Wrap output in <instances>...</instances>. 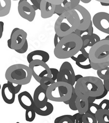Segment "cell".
<instances>
[{"label":"cell","instance_id":"obj_7","mask_svg":"<svg viewBox=\"0 0 109 123\" xmlns=\"http://www.w3.org/2000/svg\"><path fill=\"white\" fill-rule=\"evenodd\" d=\"M69 12L77 21L78 30H85L89 27L90 22L92 21L91 16L88 10L83 6L79 5Z\"/></svg>","mask_w":109,"mask_h":123},{"label":"cell","instance_id":"obj_38","mask_svg":"<svg viewBox=\"0 0 109 123\" xmlns=\"http://www.w3.org/2000/svg\"><path fill=\"white\" fill-rule=\"evenodd\" d=\"M83 114H80L79 112L74 114L73 116L75 119V123H83Z\"/></svg>","mask_w":109,"mask_h":123},{"label":"cell","instance_id":"obj_13","mask_svg":"<svg viewBox=\"0 0 109 123\" xmlns=\"http://www.w3.org/2000/svg\"><path fill=\"white\" fill-rule=\"evenodd\" d=\"M1 95L3 101L6 104H13L15 101L16 95L14 88V83L7 81V83L3 84L1 89Z\"/></svg>","mask_w":109,"mask_h":123},{"label":"cell","instance_id":"obj_49","mask_svg":"<svg viewBox=\"0 0 109 123\" xmlns=\"http://www.w3.org/2000/svg\"><path fill=\"white\" fill-rule=\"evenodd\" d=\"M101 5L103 6H105V7H108L109 6V3H100Z\"/></svg>","mask_w":109,"mask_h":123},{"label":"cell","instance_id":"obj_22","mask_svg":"<svg viewBox=\"0 0 109 123\" xmlns=\"http://www.w3.org/2000/svg\"><path fill=\"white\" fill-rule=\"evenodd\" d=\"M96 71L98 77L102 80L104 87L109 92V67Z\"/></svg>","mask_w":109,"mask_h":123},{"label":"cell","instance_id":"obj_26","mask_svg":"<svg viewBox=\"0 0 109 123\" xmlns=\"http://www.w3.org/2000/svg\"><path fill=\"white\" fill-rule=\"evenodd\" d=\"M54 123H75V119L73 115H62L55 119Z\"/></svg>","mask_w":109,"mask_h":123},{"label":"cell","instance_id":"obj_11","mask_svg":"<svg viewBox=\"0 0 109 123\" xmlns=\"http://www.w3.org/2000/svg\"><path fill=\"white\" fill-rule=\"evenodd\" d=\"M93 24L96 28L109 35V14L106 12H98L93 16Z\"/></svg>","mask_w":109,"mask_h":123},{"label":"cell","instance_id":"obj_32","mask_svg":"<svg viewBox=\"0 0 109 123\" xmlns=\"http://www.w3.org/2000/svg\"><path fill=\"white\" fill-rule=\"evenodd\" d=\"M99 110H100L99 105L94 102V103L89 104V105H88V108L86 113H88L96 117V113Z\"/></svg>","mask_w":109,"mask_h":123},{"label":"cell","instance_id":"obj_20","mask_svg":"<svg viewBox=\"0 0 109 123\" xmlns=\"http://www.w3.org/2000/svg\"><path fill=\"white\" fill-rule=\"evenodd\" d=\"M34 110L36 114L40 116H48L52 113L53 111V105L51 102H48L44 107L42 108H38L36 106H34Z\"/></svg>","mask_w":109,"mask_h":123},{"label":"cell","instance_id":"obj_10","mask_svg":"<svg viewBox=\"0 0 109 123\" xmlns=\"http://www.w3.org/2000/svg\"><path fill=\"white\" fill-rule=\"evenodd\" d=\"M75 75L71 64L69 62H64L59 69L56 82H63L74 86L76 83Z\"/></svg>","mask_w":109,"mask_h":123},{"label":"cell","instance_id":"obj_48","mask_svg":"<svg viewBox=\"0 0 109 123\" xmlns=\"http://www.w3.org/2000/svg\"><path fill=\"white\" fill-rule=\"evenodd\" d=\"M92 0H80V1L84 3H89L91 2Z\"/></svg>","mask_w":109,"mask_h":123},{"label":"cell","instance_id":"obj_44","mask_svg":"<svg viewBox=\"0 0 109 123\" xmlns=\"http://www.w3.org/2000/svg\"><path fill=\"white\" fill-rule=\"evenodd\" d=\"M21 88H22V85H16V86H15L14 84V89H15L16 94L19 93L20 90H21Z\"/></svg>","mask_w":109,"mask_h":123},{"label":"cell","instance_id":"obj_17","mask_svg":"<svg viewBox=\"0 0 109 123\" xmlns=\"http://www.w3.org/2000/svg\"><path fill=\"white\" fill-rule=\"evenodd\" d=\"M56 6L42 0L40 3V11L41 17L43 19L50 18L55 13Z\"/></svg>","mask_w":109,"mask_h":123},{"label":"cell","instance_id":"obj_15","mask_svg":"<svg viewBox=\"0 0 109 123\" xmlns=\"http://www.w3.org/2000/svg\"><path fill=\"white\" fill-rule=\"evenodd\" d=\"M80 2V0H64L61 4L56 6L55 13L59 16L65 12L71 11L79 5Z\"/></svg>","mask_w":109,"mask_h":123},{"label":"cell","instance_id":"obj_52","mask_svg":"<svg viewBox=\"0 0 109 123\" xmlns=\"http://www.w3.org/2000/svg\"><path fill=\"white\" fill-rule=\"evenodd\" d=\"M13 1H20V0H13Z\"/></svg>","mask_w":109,"mask_h":123},{"label":"cell","instance_id":"obj_41","mask_svg":"<svg viewBox=\"0 0 109 123\" xmlns=\"http://www.w3.org/2000/svg\"><path fill=\"white\" fill-rule=\"evenodd\" d=\"M47 2H48L49 3H51L55 5H58L59 4H61L64 0H45Z\"/></svg>","mask_w":109,"mask_h":123},{"label":"cell","instance_id":"obj_8","mask_svg":"<svg viewBox=\"0 0 109 123\" xmlns=\"http://www.w3.org/2000/svg\"><path fill=\"white\" fill-rule=\"evenodd\" d=\"M28 67L32 70V76L36 81L39 83L40 80L44 77H52L50 68L44 62L41 61H33L29 63Z\"/></svg>","mask_w":109,"mask_h":123},{"label":"cell","instance_id":"obj_29","mask_svg":"<svg viewBox=\"0 0 109 123\" xmlns=\"http://www.w3.org/2000/svg\"><path fill=\"white\" fill-rule=\"evenodd\" d=\"M77 98V94L75 93V88L73 87V92H72L71 99L69 100V107L72 111H77V106H76V100Z\"/></svg>","mask_w":109,"mask_h":123},{"label":"cell","instance_id":"obj_28","mask_svg":"<svg viewBox=\"0 0 109 123\" xmlns=\"http://www.w3.org/2000/svg\"><path fill=\"white\" fill-rule=\"evenodd\" d=\"M55 82H56L53 81L51 77H44L40 80L39 83L43 88H44L45 90L47 91L49 88V87Z\"/></svg>","mask_w":109,"mask_h":123},{"label":"cell","instance_id":"obj_16","mask_svg":"<svg viewBox=\"0 0 109 123\" xmlns=\"http://www.w3.org/2000/svg\"><path fill=\"white\" fill-rule=\"evenodd\" d=\"M20 105L24 110L33 108L34 106L33 98L29 92L24 91L20 93L18 96Z\"/></svg>","mask_w":109,"mask_h":123},{"label":"cell","instance_id":"obj_34","mask_svg":"<svg viewBox=\"0 0 109 123\" xmlns=\"http://www.w3.org/2000/svg\"><path fill=\"white\" fill-rule=\"evenodd\" d=\"M42 1V0H27V1L32 6L36 11L38 9L40 10V3Z\"/></svg>","mask_w":109,"mask_h":123},{"label":"cell","instance_id":"obj_3","mask_svg":"<svg viewBox=\"0 0 109 123\" xmlns=\"http://www.w3.org/2000/svg\"><path fill=\"white\" fill-rule=\"evenodd\" d=\"M5 77L7 81L11 82L14 85H26L31 81L32 70L29 67L26 65L14 64L7 69Z\"/></svg>","mask_w":109,"mask_h":123},{"label":"cell","instance_id":"obj_50","mask_svg":"<svg viewBox=\"0 0 109 123\" xmlns=\"http://www.w3.org/2000/svg\"><path fill=\"white\" fill-rule=\"evenodd\" d=\"M104 39H106V40H109V35L105 37V38H104Z\"/></svg>","mask_w":109,"mask_h":123},{"label":"cell","instance_id":"obj_30","mask_svg":"<svg viewBox=\"0 0 109 123\" xmlns=\"http://www.w3.org/2000/svg\"><path fill=\"white\" fill-rule=\"evenodd\" d=\"M36 113L33 108L26 110L25 119L27 122H32L36 118Z\"/></svg>","mask_w":109,"mask_h":123},{"label":"cell","instance_id":"obj_21","mask_svg":"<svg viewBox=\"0 0 109 123\" xmlns=\"http://www.w3.org/2000/svg\"><path fill=\"white\" fill-rule=\"evenodd\" d=\"M81 39L83 40V45H87L90 48L101 40L99 36L95 33L83 36L81 38Z\"/></svg>","mask_w":109,"mask_h":123},{"label":"cell","instance_id":"obj_42","mask_svg":"<svg viewBox=\"0 0 109 123\" xmlns=\"http://www.w3.org/2000/svg\"><path fill=\"white\" fill-rule=\"evenodd\" d=\"M108 91L106 89V88L104 87V91L103 93L101 95L98 96H96V100H99V99H102L103 98H104L105 96H106L107 95V94L108 93Z\"/></svg>","mask_w":109,"mask_h":123},{"label":"cell","instance_id":"obj_27","mask_svg":"<svg viewBox=\"0 0 109 123\" xmlns=\"http://www.w3.org/2000/svg\"><path fill=\"white\" fill-rule=\"evenodd\" d=\"M93 22L92 21L90 22V26L87 28L86 30H76L74 33L77 35L80 38H82L83 37L85 36H87V35H92L93 33Z\"/></svg>","mask_w":109,"mask_h":123},{"label":"cell","instance_id":"obj_35","mask_svg":"<svg viewBox=\"0 0 109 123\" xmlns=\"http://www.w3.org/2000/svg\"><path fill=\"white\" fill-rule=\"evenodd\" d=\"M100 110H109V100L104 99L99 104Z\"/></svg>","mask_w":109,"mask_h":123},{"label":"cell","instance_id":"obj_24","mask_svg":"<svg viewBox=\"0 0 109 123\" xmlns=\"http://www.w3.org/2000/svg\"><path fill=\"white\" fill-rule=\"evenodd\" d=\"M11 6V0H0V17H3L9 14Z\"/></svg>","mask_w":109,"mask_h":123},{"label":"cell","instance_id":"obj_12","mask_svg":"<svg viewBox=\"0 0 109 123\" xmlns=\"http://www.w3.org/2000/svg\"><path fill=\"white\" fill-rule=\"evenodd\" d=\"M18 11L19 15L23 19L32 22L36 16V11L27 0H20L18 3Z\"/></svg>","mask_w":109,"mask_h":123},{"label":"cell","instance_id":"obj_2","mask_svg":"<svg viewBox=\"0 0 109 123\" xmlns=\"http://www.w3.org/2000/svg\"><path fill=\"white\" fill-rule=\"evenodd\" d=\"M83 45L81 38L73 33L62 38L55 47L53 53L57 58H69L79 52Z\"/></svg>","mask_w":109,"mask_h":123},{"label":"cell","instance_id":"obj_4","mask_svg":"<svg viewBox=\"0 0 109 123\" xmlns=\"http://www.w3.org/2000/svg\"><path fill=\"white\" fill-rule=\"evenodd\" d=\"M73 87L63 82H56L46 91L48 99L54 102H64L71 99Z\"/></svg>","mask_w":109,"mask_h":123},{"label":"cell","instance_id":"obj_43","mask_svg":"<svg viewBox=\"0 0 109 123\" xmlns=\"http://www.w3.org/2000/svg\"><path fill=\"white\" fill-rule=\"evenodd\" d=\"M4 31V22L0 21V39L2 37Z\"/></svg>","mask_w":109,"mask_h":123},{"label":"cell","instance_id":"obj_46","mask_svg":"<svg viewBox=\"0 0 109 123\" xmlns=\"http://www.w3.org/2000/svg\"><path fill=\"white\" fill-rule=\"evenodd\" d=\"M83 77V76H82L81 75H80V74L75 75V82H77L79 80V79H80L81 78Z\"/></svg>","mask_w":109,"mask_h":123},{"label":"cell","instance_id":"obj_9","mask_svg":"<svg viewBox=\"0 0 109 123\" xmlns=\"http://www.w3.org/2000/svg\"><path fill=\"white\" fill-rule=\"evenodd\" d=\"M27 37V34L24 30L19 28H14L7 41L8 47L14 51L19 50L26 42Z\"/></svg>","mask_w":109,"mask_h":123},{"label":"cell","instance_id":"obj_47","mask_svg":"<svg viewBox=\"0 0 109 123\" xmlns=\"http://www.w3.org/2000/svg\"><path fill=\"white\" fill-rule=\"evenodd\" d=\"M100 3H109V0H95Z\"/></svg>","mask_w":109,"mask_h":123},{"label":"cell","instance_id":"obj_23","mask_svg":"<svg viewBox=\"0 0 109 123\" xmlns=\"http://www.w3.org/2000/svg\"><path fill=\"white\" fill-rule=\"evenodd\" d=\"M88 99H83L77 96L76 100V106L77 111L80 114H85L87 112L88 108Z\"/></svg>","mask_w":109,"mask_h":123},{"label":"cell","instance_id":"obj_6","mask_svg":"<svg viewBox=\"0 0 109 123\" xmlns=\"http://www.w3.org/2000/svg\"><path fill=\"white\" fill-rule=\"evenodd\" d=\"M89 57L92 63H109V40L103 39L91 47Z\"/></svg>","mask_w":109,"mask_h":123},{"label":"cell","instance_id":"obj_37","mask_svg":"<svg viewBox=\"0 0 109 123\" xmlns=\"http://www.w3.org/2000/svg\"><path fill=\"white\" fill-rule=\"evenodd\" d=\"M50 70L51 73V75H52L51 79H52L53 81L56 82V81H57V76H58V74L59 70L58 69H57L56 68H51Z\"/></svg>","mask_w":109,"mask_h":123},{"label":"cell","instance_id":"obj_39","mask_svg":"<svg viewBox=\"0 0 109 123\" xmlns=\"http://www.w3.org/2000/svg\"><path fill=\"white\" fill-rule=\"evenodd\" d=\"M87 47L89 46H88L87 45H83V46H82L81 50H80V51H81V54H83L84 56L87 57V58H90L89 51H87L86 50V49H87Z\"/></svg>","mask_w":109,"mask_h":123},{"label":"cell","instance_id":"obj_5","mask_svg":"<svg viewBox=\"0 0 109 123\" xmlns=\"http://www.w3.org/2000/svg\"><path fill=\"white\" fill-rule=\"evenodd\" d=\"M55 32L58 36L64 37L77 29V21L69 12L58 16L55 24Z\"/></svg>","mask_w":109,"mask_h":123},{"label":"cell","instance_id":"obj_18","mask_svg":"<svg viewBox=\"0 0 109 123\" xmlns=\"http://www.w3.org/2000/svg\"><path fill=\"white\" fill-rule=\"evenodd\" d=\"M50 59V55L46 51L37 50L33 51L28 54L27 56V60L28 63L33 61H41L45 63H47Z\"/></svg>","mask_w":109,"mask_h":123},{"label":"cell","instance_id":"obj_40","mask_svg":"<svg viewBox=\"0 0 109 123\" xmlns=\"http://www.w3.org/2000/svg\"><path fill=\"white\" fill-rule=\"evenodd\" d=\"M63 38V37H62L59 36L56 33L55 34V37H54V46H55V47L58 44V43L60 42L62 39Z\"/></svg>","mask_w":109,"mask_h":123},{"label":"cell","instance_id":"obj_14","mask_svg":"<svg viewBox=\"0 0 109 123\" xmlns=\"http://www.w3.org/2000/svg\"><path fill=\"white\" fill-rule=\"evenodd\" d=\"M34 105L38 108H42L48 102L46 91L39 85L35 89L33 96Z\"/></svg>","mask_w":109,"mask_h":123},{"label":"cell","instance_id":"obj_36","mask_svg":"<svg viewBox=\"0 0 109 123\" xmlns=\"http://www.w3.org/2000/svg\"><path fill=\"white\" fill-rule=\"evenodd\" d=\"M28 42H27V40H26V42H25V43L24 46H22L21 49H19V50H16L15 51H16V52L18 53V54H23L27 52V50H28Z\"/></svg>","mask_w":109,"mask_h":123},{"label":"cell","instance_id":"obj_51","mask_svg":"<svg viewBox=\"0 0 109 123\" xmlns=\"http://www.w3.org/2000/svg\"><path fill=\"white\" fill-rule=\"evenodd\" d=\"M1 84H0V91H1Z\"/></svg>","mask_w":109,"mask_h":123},{"label":"cell","instance_id":"obj_25","mask_svg":"<svg viewBox=\"0 0 109 123\" xmlns=\"http://www.w3.org/2000/svg\"><path fill=\"white\" fill-rule=\"evenodd\" d=\"M96 118L98 123H109V110H99L96 113Z\"/></svg>","mask_w":109,"mask_h":123},{"label":"cell","instance_id":"obj_31","mask_svg":"<svg viewBox=\"0 0 109 123\" xmlns=\"http://www.w3.org/2000/svg\"><path fill=\"white\" fill-rule=\"evenodd\" d=\"M83 123H98L96 117L91 115L88 113L83 114Z\"/></svg>","mask_w":109,"mask_h":123},{"label":"cell","instance_id":"obj_19","mask_svg":"<svg viewBox=\"0 0 109 123\" xmlns=\"http://www.w3.org/2000/svg\"><path fill=\"white\" fill-rule=\"evenodd\" d=\"M71 58L75 62L77 66L81 69L85 70L92 69L90 58L84 56L82 54H79L77 57H75V56H72Z\"/></svg>","mask_w":109,"mask_h":123},{"label":"cell","instance_id":"obj_1","mask_svg":"<svg viewBox=\"0 0 109 123\" xmlns=\"http://www.w3.org/2000/svg\"><path fill=\"white\" fill-rule=\"evenodd\" d=\"M75 93L77 96L88 99L90 96L101 95L104 91L103 81L95 76H85L79 79L75 85Z\"/></svg>","mask_w":109,"mask_h":123},{"label":"cell","instance_id":"obj_53","mask_svg":"<svg viewBox=\"0 0 109 123\" xmlns=\"http://www.w3.org/2000/svg\"><path fill=\"white\" fill-rule=\"evenodd\" d=\"M19 122H16V123H18Z\"/></svg>","mask_w":109,"mask_h":123},{"label":"cell","instance_id":"obj_33","mask_svg":"<svg viewBox=\"0 0 109 123\" xmlns=\"http://www.w3.org/2000/svg\"><path fill=\"white\" fill-rule=\"evenodd\" d=\"M90 64H91L92 69L96 70H98L104 69L105 68L109 67V63H93L90 62Z\"/></svg>","mask_w":109,"mask_h":123},{"label":"cell","instance_id":"obj_45","mask_svg":"<svg viewBox=\"0 0 109 123\" xmlns=\"http://www.w3.org/2000/svg\"><path fill=\"white\" fill-rule=\"evenodd\" d=\"M96 100V97H94V96H90V97L88 98V101L89 104L94 103Z\"/></svg>","mask_w":109,"mask_h":123},{"label":"cell","instance_id":"obj_54","mask_svg":"<svg viewBox=\"0 0 109 123\" xmlns=\"http://www.w3.org/2000/svg\"></svg>","mask_w":109,"mask_h":123}]
</instances>
